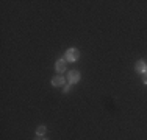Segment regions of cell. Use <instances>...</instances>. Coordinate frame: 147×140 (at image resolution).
<instances>
[{"label":"cell","mask_w":147,"mask_h":140,"mask_svg":"<svg viewBox=\"0 0 147 140\" xmlns=\"http://www.w3.org/2000/svg\"><path fill=\"white\" fill-rule=\"evenodd\" d=\"M64 59L67 62H75V61H78L80 59V51L77 50V48H69L67 51H66V55H64Z\"/></svg>","instance_id":"cell-1"},{"label":"cell","mask_w":147,"mask_h":140,"mask_svg":"<svg viewBox=\"0 0 147 140\" xmlns=\"http://www.w3.org/2000/svg\"><path fill=\"white\" fill-rule=\"evenodd\" d=\"M80 76H82V75H80L78 70H71V72L67 73V83L74 86V84H77L80 81Z\"/></svg>","instance_id":"cell-2"},{"label":"cell","mask_w":147,"mask_h":140,"mask_svg":"<svg viewBox=\"0 0 147 140\" xmlns=\"http://www.w3.org/2000/svg\"><path fill=\"white\" fill-rule=\"evenodd\" d=\"M67 61H66L64 58H61V59H58L57 62H55V70H57V72L59 73V75H61V73H64L66 72V69H67Z\"/></svg>","instance_id":"cell-3"},{"label":"cell","mask_w":147,"mask_h":140,"mask_svg":"<svg viewBox=\"0 0 147 140\" xmlns=\"http://www.w3.org/2000/svg\"><path fill=\"white\" fill-rule=\"evenodd\" d=\"M64 83H66V79H64V76H61V75H57V76L52 78V86H55V87L64 86Z\"/></svg>","instance_id":"cell-4"},{"label":"cell","mask_w":147,"mask_h":140,"mask_svg":"<svg viewBox=\"0 0 147 140\" xmlns=\"http://www.w3.org/2000/svg\"><path fill=\"white\" fill-rule=\"evenodd\" d=\"M146 69H147V64H146V61H142V59H139V61H136V64H135V70L138 73H144L146 72Z\"/></svg>","instance_id":"cell-5"},{"label":"cell","mask_w":147,"mask_h":140,"mask_svg":"<svg viewBox=\"0 0 147 140\" xmlns=\"http://www.w3.org/2000/svg\"><path fill=\"white\" fill-rule=\"evenodd\" d=\"M47 132V128H45L44 125H41V126H38V129H36V134L39 135V137H42V135Z\"/></svg>","instance_id":"cell-6"},{"label":"cell","mask_w":147,"mask_h":140,"mask_svg":"<svg viewBox=\"0 0 147 140\" xmlns=\"http://www.w3.org/2000/svg\"><path fill=\"white\" fill-rule=\"evenodd\" d=\"M71 89H72V84H69V83H67V84H66V86H64V90H63V92H66V93H67V92H69V90H71Z\"/></svg>","instance_id":"cell-7"},{"label":"cell","mask_w":147,"mask_h":140,"mask_svg":"<svg viewBox=\"0 0 147 140\" xmlns=\"http://www.w3.org/2000/svg\"><path fill=\"white\" fill-rule=\"evenodd\" d=\"M142 83H144V84H147V69H146V72L142 73Z\"/></svg>","instance_id":"cell-8"},{"label":"cell","mask_w":147,"mask_h":140,"mask_svg":"<svg viewBox=\"0 0 147 140\" xmlns=\"http://www.w3.org/2000/svg\"><path fill=\"white\" fill-rule=\"evenodd\" d=\"M38 140H47V139H38Z\"/></svg>","instance_id":"cell-9"}]
</instances>
